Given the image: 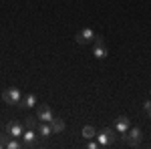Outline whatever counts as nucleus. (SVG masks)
<instances>
[{
	"mask_svg": "<svg viewBox=\"0 0 151 149\" xmlns=\"http://www.w3.org/2000/svg\"><path fill=\"white\" fill-rule=\"evenodd\" d=\"M52 111H50V107L48 105H38V119L42 121V123H50L52 121Z\"/></svg>",
	"mask_w": 151,
	"mask_h": 149,
	"instance_id": "6",
	"label": "nucleus"
},
{
	"mask_svg": "<svg viewBox=\"0 0 151 149\" xmlns=\"http://www.w3.org/2000/svg\"><path fill=\"white\" fill-rule=\"evenodd\" d=\"M2 101L8 103V105H20L22 95H20V91L16 87H10V89H6V91L2 93Z\"/></svg>",
	"mask_w": 151,
	"mask_h": 149,
	"instance_id": "2",
	"label": "nucleus"
},
{
	"mask_svg": "<svg viewBox=\"0 0 151 149\" xmlns=\"http://www.w3.org/2000/svg\"><path fill=\"white\" fill-rule=\"evenodd\" d=\"M93 42H95V46H105V38H103L101 35H95Z\"/></svg>",
	"mask_w": 151,
	"mask_h": 149,
	"instance_id": "15",
	"label": "nucleus"
},
{
	"mask_svg": "<svg viewBox=\"0 0 151 149\" xmlns=\"http://www.w3.org/2000/svg\"><path fill=\"white\" fill-rule=\"evenodd\" d=\"M35 141H36L35 129H26V131L22 133V145H24V147H32V145H35Z\"/></svg>",
	"mask_w": 151,
	"mask_h": 149,
	"instance_id": "8",
	"label": "nucleus"
},
{
	"mask_svg": "<svg viewBox=\"0 0 151 149\" xmlns=\"http://www.w3.org/2000/svg\"><path fill=\"white\" fill-rule=\"evenodd\" d=\"M50 127H52V133H63V131H65V121L58 119V117H52Z\"/></svg>",
	"mask_w": 151,
	"mask_h": 149,
	"instance_id": "10",
	"label": "nucleus"
},
{
	"mask_svg": "<svg viewBox=\"0 0 151 149\" xmlns=\"http://www.w3.org/2000/svg\"><path fill=\"white\" fill-rule=\"evenodd\" d=\"M143 109H145V113H147V115L151 117V101H147V103L143 105Z\"/></svg>",
	"mask_w": 151,
	"mask_h": 149,
	"instance_id": "17",
	"label": "nucleus"
},
{
	"mask_svg": "<svg viewBox=\"0 0 151 149\" xmlns=\"http://www.w3.org/2000/svg\"><path fill=\"white\" fill-rule=\"evenodd\" d=\"M129 127H131V121H129V117H125V115L119 117V119L115 121V131L119 133V135H125V133L129 131Z\"/></svg>",
	"mask_w": 151,
	"mask_h": 149,
	"instance_id": "5",
	"label": "nucleus"
},
{
	"mask_svg": "<svg viewBox=\"0 0 151 149\" xmlns=\"http://www.w3.org/2000/svg\"><path fill=\"white\" fill-rule=\"evenodd\" d=\"M22 123H10V125L6 127V135H10V137H14V139H18V137H22Z\"/></svg>",
	"mask_w": 151,
	"mask_h": 149,
	"instance_id": "7",
	"label": "nucleus"
},
{
	"mask_svg": "<svg viewBox=\"0 0 151 149\" xmlns=\"http://www.w3.org/2000/svg\"><path fill=\"white\" fill-rule=\"evenodd\" d=\"M93 55L97 58H105L109 53H107V48H105V46H95V48H93Z\"/></svg>",
	"mask_w": 151,
	"mask_h": 149,
	"instance_id": "14",
	"label": "nucleus"
},
{
	"mask_svg": "<svg viewBox=\"0 0 151 149\" xmlns=\"http://www.w3.org/2000/svg\"><path fill=\"white\" fill-rule=\"evenodd\" d=\"M38 135L42 139H48L50 135H52V127H50V123H40L38 125Z\"/></svg>",
	"mask_w": 151,
	"mask_h": 149,
	"instance_id": "9",
	"label": "nucleus"
},
{
	"mask_svg": "<svg viewBox=\"0 0 151 149\" xmlns=\"http://www.w3.org/2000/svg\"><path fill=\"white\" fill-rule=\"evenodd\" d=\"M36 105V97L30 93V95H26L22 101H20V107H24V109H30V107H35Z\"/></svg>",
	"mask_w": 151,
	"mask_h": 149,
	"instance_id": "11",
	"label": "nucleus"
},
{
	"mask_svg": "<svg viewBox=\"0 0 151 149\" xmlns=\"http://www.w3.org/2000/svg\"><path fill=\"white\" fill-rule=\"evenodd\" d=\"M97 139H99V145L101 147H109V145H113L117 139V131L115 129H103V131H99L97 133Z\"/></svg>",
	"mask_w": 151,
	"mask_h": 149,
	"instance_id": "1",
	"label": "nucleus"
},
{
	"mask_svg": "<svg viewBox=\"0 0 151 149\" xmlns=\"http://www.w3.org/2000/svg\"><path fill=\"white\" fill-rule=\"evenodd\" d=\"M83 137H85V139H93V137H97V131H95V127L85 125V127H83Z\"/></svg>",
	"mask_w": 151,
	"mask_h": 149,
	"instance_id": "12",
	"label": "nucleus"
},
{
	"mask_svg": "<svg viewBox=\"0 0 151 149\" xmlns=\"http://www.w3.org/2000/svg\"><path fill=\"white\" fill-rule=\"evenodd\" d=\"M75 38H77V42H79V45H89V42H93L95 32L91 30V28H83V30L75 36Z\"/></svg>",
	"mask_w": 151,
	"mask_h": 149,
	"instance_id": "4",
	"label": "nucleus"
},
{
	"mask_svg": "<svg viewBox=\"0 0 151 149\" xmlns=\"http://www.w3.org/2000/svg\"><path fill=\"white\" fill-rule=\"evenodd\" d=\"M97 147H101V145H99V141H97V143H95V141L89 143V149H97Z\"/></svg>",
	"mask_w": 151,
	"mask_h": 149,
	"instance_id": "18",
	"label": "nucleus"
},
{
	"mask_svg": "<svg viewBox=\"0 0 151 149\" xmlns=\"http://www.w3.org/2000/svg\"><path fill=\"white\" fill-rule=\"evenodd\" d=\"M123 137H125V141H127L129 145H139L141 143V129L139 127H133V129L129 127V131L123 135Z\"/></svg>",
	"mask_w": 151,
	"mask_h": 149,
	"instance_id": "3",
	"label": "nucleus"
},
{
	"mask_svg": "<svg viewBox=\"0 0 151 149\" xmlns=\"http://www.w3.org/2000/svg\"><path fill=\"white\" fill-rule=\"evenodd\" d=\"M36 119H38V117H26V119H24V129H36V127H38Z\"/></svg>",
	"mask_w": 151,
	"mask_h": 149,
	"instance_id": "13",
	"label": "nucleus"
},
{
	"mask_svg": "<svg viewBox=\"0 0 151 149\" xmlns=\"http://www.w3.org/2000/svg\"><path fill=\"white\" fill-rule=\"evenodd\" d=\"M6 147H8V149H18V147H22V143L14 139V141H8V143H6Z\"/></svg>",
	"mask_w": 151,
	"mask_h": 149,
	"instance_id": "16",
	"label": "nucleus"
}]
</instances>
